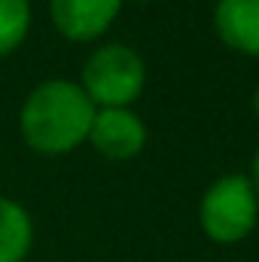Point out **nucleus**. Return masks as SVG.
<instances>
[{"label":"nucleus","instance_id":"39448f33","mask_svg":"<svg viewBox=\"0 0 259 262\" xmlns=\"http://www.w3.org/2000/svg\"><path fill=\"white\" fill-rule=\"evenodd\" d=\"M122 0H49V15L58 34L73 43H92L110 31Z\"/></svg>","mask_w":259,"mask_h":262},{"label":"nucleus","instance_id":"423d86ee","mask_svg":"<svg viewBox=\"0 0 259 262\" xmlns=\"http://www.w3.org/2000/svg\"><path fill=\"white\" fill-rule=\"evenodd\" d=\"M213 31L232 52L259 58V0H217Z\"/></svg>","mask_w":259,"mask_h":262},{"label":"nucleus","instance_id":"7ed1b4c3","mask_svg":"<svg viewBox=\"0 0 259 262\" xmlns=\"http://www.w3.org/2000/svg\"><path fill=\"white\" fill-rule=\"evenodd\" d=\"M79 85L98 110L131 107L146 85V64L131 46L107 43L89 55Z\"/></svg>","mask_w":259,"mask_h":262},{"label":"nucleus","instance_id":"9b49d317","mask_svg":"<svg viewBox=\"0 0 259 262\" xmlns=\"http://www.w3.org/2000/svg\"><path fill=\"white\" fill-rule=\"evenodd\" d=\"M134 3H146V0H134Z\"/></svg>","mask_w":259,"mask_h":262},{"label":"nucleus","instance_id":"f257e3e1","mask_svg":"<svg viewBox=\"0 0 259 262\" xmlns=\"http://www.w3.org/2000/svg\"><path fill=\"white\" fill-rule=\"evenodd\" d=\"M95 104L79 82L46 79L21 104L18 128L31 149L43 156H64L89 140Z\"/></svg>","mask_w":259,"mask_h":262},{"label":"nucleus","instance_id":"0eeeda50","mask_svg":"<svg viewBox=\"0 0 259 262\" xmlns=\"http://www.w3.org/2000/svg\"><path fill=\"white\" fill-rule=\"evenodd\" d=\"M34 244L31 213L15 198L0 195V262H21Z\"/></svg>","mask_w":259,"mask_h":262},{"label":"nucleus","instance_id":"f03ea898","mask_svg":"<svg viewBox=\"0 0 259 262\" xmlns=\"http://www.w3.org/2000/svg\"><path fill=\"white\" fill-rule=\"evenodd\" d=\"M259 223V195L244 174L217 177L198 201V226L213 244H241Z\"/></svg>","mask_w":259,"mask_h":262},{"label":"nucleus","instance_id":"9d476101","mask_svg":"<svg viewBox=\"0 0 259 262\" xmlns=\"http://www.w3.org/2000/svg\"><path fill=\"white\" fill-rule=\"evenodd\" d=\"M253 110H256V116H259V89H256V95H253Z\"/></svg>","mask_w":259,"mask_h":262},{"label":"nucleus","instance_id":"20e7f679","mask_svg":"<svg viewBox=\"0 0 259 262\" xmlns=\"http://www.w3.org/2000/svg\"><path fill=\"white\" fill-rule=\"evenodd\" d=\"M89 143L110 162H128L146 146V125L128 107L95 110Z\"/></svg>","mask_w":259,"mask_h":262},{"label":"nucleus","instance_id":"6e6552de","mask_svg":"<svg viewBox=\"0 0 259 262\" xmlns=\"http://www.w3.org/2000/svg\"><path fill=\"white\" fill-rule=\"evenodd\" d=\"M31 31L28 0H0V58L15 52Z\"/></svg>","mask_w":259,"mask_h":262},{"label":"nucleus","instance_id":"1a4fd4ad","mask_svg":"<svg viewBox=\"0 0 259 262\" xmlns=\"http://www.w3.org/2000/svg\"><path fill=\"white\" fill-rule=\"evenodd\" d=\"M253 189H256V195H259V149H256V156H253Z\"/></svg>","mask_w":259,"mask_h":262}]
</instances>
